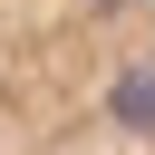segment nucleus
Returning a JSON list of instances; mask_svg holds the SVG:
<instances>
[{"label":"nucleus","mask_w":155,"mask_h":155,"mask_svg":"<svg viewBox=\"0 0 155 155\" xmlns=\"http://www.w3.org/2000/svg\"><path fill=\"white\" fill-rule=\"evenodd\" d=\"M0 155H155V0H0Z\"/></svg>","instance_id":"1"}]
</instances>
